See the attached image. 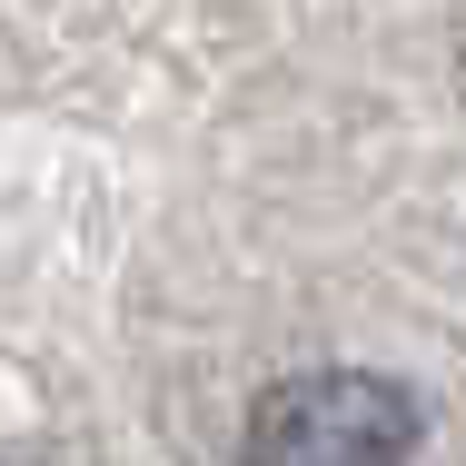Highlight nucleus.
I'll return each instance as SVG.
<instances>
[{"label": "nucleus", "instance_id": "nucleus-1", "mask_svg": "<svg viewBox=\"0 0 466 466\" xmlns=\"http://www.w3.org/2000/svg\"><path fill=\"white\" fill-rule=\"evenodd\" d=\"M417 437H427L417 387L368 377V368H308V377H279L248 407L238 457H258V466H397V457H417Z\"/></svg>", "mask_w": 466, "mask_h": 466}]
</instances>
